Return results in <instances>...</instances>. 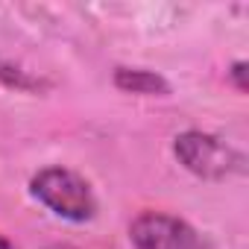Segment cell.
<instances>
[{
    "mask_svg": "<svg viewBox=\"0 0 249 249\" xmlns=\"http://www.w3.org/2000/svg\"><path fill=\"white\" fill-rule=\"evenodd\" d=\"M30 194L56 217L68 223H88L97 214V196L85 176H79L71 167L53 164L41 167L30 179Z\"/></svg>",
    "mask_w": 249,
    "mask_h": 249,
    "instance_id": "cell-1",
    "label": "cell"
},
{
    "mask_svg": "<svg viewBox=\"0 0 249 249\" xmlns=\"http://www.w3.org/2000/svg\"><path fill=\"white\" fill-rule=\"evenodd\" d=\"M173 156L185 170H191L199 179H226L243 167L240 153H234L217 135H208L199 129H188V132L176 135Z\"/></svg>",
    "mask_w": 249,
    "mask_h": 249,
    "instance_id": "cell-2",
    "label": "cell"
},
{
    "mask_svg": "<svg viewBox=\"0 0 249 249\" xmlns=\"http://www.w3.org/2000/svg\"><path fill=\"white\" fill-rule=\"evenodd\" d=\"M135 249H208V240L182 217L167 211H141L129 223Z\"/></svg>",
    "mask_w": 249,
    "mask_h": 249,
    "instance_id": "cell-3",
    "label": "cell"
},
{
    "mask_svg": "<svg viewBox=\"0 0 249 249\" xmlns=\"http://www.w3.org/2000/svg\"><path fill=\"white\" fill-rule=\"evenodd\" d=\"M114 85L126 94H138V97H164L170 94V82L147 68H117L114 71Z\"/></svg>",
    "mask_w": 249,
    "mask_h": 249,
    "instance_id": "cell-4",
    "label": "cell"
},
{
    "mask_svg": "<svg viewBox=\"0 0 249 249\" xmlns=\"http://www.w3.org/2000/svg\"><path fill=\"white\" fill-rule=\"evenodd\" d=\"M229 79H231L234 88L243 94V91H246V62H234L231 71H229Z\"/></svg>",
    "mask_w": 249,
    "mask_h": 249,
    "instance_id": "cell-5",
    "label": "cell"
},
{
    "mask_svg": "<svg viewBox=\"0 0 249 249\" xmlns=\"http://www.w3.org/2000/svg\"><path fill=\"white\" fill-rule=\"evenodd\" d=\"M0 249H15V246H12V243H9V240L3 237V234H0Z\"/></svg>",
    "mask_w": 249,
    "mask_h": 249,
    "instance_id": "cell-6",
    "label": "cell"
}]
</instances>
